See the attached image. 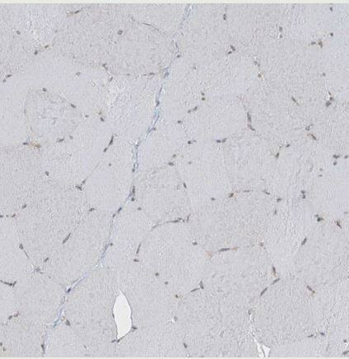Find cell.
Segmentation results:
<instances>
[{
    "label": "cell",
    "mask_w": 349,
    "mask_h": 359,
    "mask_svg": "<svg viewBox=\"0 0 349 359\" xmlns=\"http://www.w3.org/2000/svg\"><path fill=\"white\" fill-rule=\"evenodd\" d=\"M217 13L203 9L192 25V51L202 57L215 54L223 46L220 18Z\"/></svg>",
    "instance_id": "obj_31"
},
{
    "label": "cell",
    "mask_w": 349,
    "mask_h": 359,
    "mask_svg": "<svg viewBox=\"0 0 349 359\" xmlns=\"http://www.w3.org/2000/svg\"><path fill=\"white\" fill-rule=\"evenodd\" d=\"M209 255L186 221L174 222L153 226L137 260L182 297L201 287Z\"/></svg>",
    "instance_id": "obj_5"
},
{
    "label": "cell",
    "mask_w": 349,
    "mask_h": 359,
    "mask_svg": "<svg viewBox=\"0 0 349 359\" xmlns=\"http://www.w3.org/2000/svg\"><path fill=\"white\" fill-rule=\"evenodd\" d=\"M134 198L155 226L186 221L192 212L182 179L170 166L142 172L135 182Z\"/></svg>",
    "instance_id": "obj_14"
},
{
    "label": "cell",
    "mask_w": 349,
    "mask_h": 359,
    "mask_svg": "<svg viewBox=\"0 0 349 359\" xmlns=\"http://www.w3.org/2000/svg\"><path fill=\"white\" fill-rule=\"evenodd\" d=\"M1 324L18 314L17 297L15 287L1 282Z\"/></svg>",
    "instance_id": "obj_34"
},
{
    "label": "cell",
    "mask_w": 349,
    "mask_h": 359,
    "mask_svg": "<svg viewBox=\"0 0 349 359\" xmlns=\"http://www.w3.org/2000/svg\"><path fill=\"white\" fill-rule=\"evenodd\" d=\"M254 338L269 349L317 334L314 292L293 274L266 288L251 309Z\"/></svg>",
    "instance_id": "obj_4"
},
{
    "label": "cell",
    "mask_w": 349,
    "mask_h": 359,
    "mask_svg": "<svg viewBox=\"0 0 349 359\" xmlns=\"http://www.w3.org/2000/svg\"><path fill=\"white\" fill-rule=\"evenodd\" d=\"M134 328L173 321L181 297L137 260L114 269Z\"/></svg>",
    "instance_id": "obj_11"
},
{
    "label": "cell",
    "mask_w": 349,
    "mask_h": 359,
    "mask_svg": "<svg viewBox=\"0 0 349 359\" xmlns=\"http://www.w3.org/2000/svg\"><path fill=\"white\" fill-rule=\"evenodd\" d=\"M116 344L118 358H189L174 320L134 328Z\"/></svg>",
    "instance_id": "obj_22"
},
{
    "label": "cell",
    "mask_w": 349,
    "mask_h": 359,
    "mask_svg": "<svg viewBox=\"0 0 349 359\" xmlns=\"http://www.w3.org/2000/svg\"><path fill=\"white\" fill-rule=\"evenodd\" d=\"M88 348L66 320L46 334L44 358H87Z\"/></svg>",
    "instance_id": "obj_30"
},
{
    "label": "cell",
    "mask_w": 349,
    "mask_h": 359,
    "mask_svg": "<svg viewBox=\"0 0 349 359\" xmlns=\"http://www.w3.org/2000/svg\"><path fill=\"white\" fill-rule=\"evenodd\" d=\"M46 181L34 163L25 161L22 155H17L13 161L9 158L2 172L1 215L15 217Z\"/></svg>",
    "instance_id": "obj_23"
},
{
    "label": "cell",
    "mask_w": 349,
    "mask_h": 359,
    "mask_svg": "<svg viewBox=\"0 0 349 359\" xmlns=\"http://www.w3.org/2000/svg\"><path fill=\"white\" fill-rule=\"evenodd\" d=\"M277 201L264 192H233L193 208L186 222L208 253L259 245Z\"/></svg>",
    "instance_id": "obj_2"
},
{
    "label": "cell",
    "mask_w": 349,
    "mask_h": 359,
    "mask_svg": "<svg viewBox=\"0 0 349 359\" xmlns=\"http://www.w3.org/2000/svg\"><path fill=\"white\" fill-rule=\"evenodd\" d=\"M189 358H259L251 311L199 287L181 297L174 320Z\"/></svg>",
    "instance_id": "obj_1"
},
{
    "label": "cell",
    "mask_w": 349,
    "mask_h": 359,
    "mask_svg": "<svg viewBox=\"0 0 349 359\" xmlns=\"http://www.w3.org/2000/svg\"><path fill=\"white\" fill-rule=\"evenodd\" d=\"M304 198L320 220L341 222L348 217V174L332 172L318 176Z\"/></svg>",
    "instance_id": "obj_24"
},
{
    "label": "cell",
    "mask_w": 349,
    "mask_h": 359,
    "mask_svg": "<svg viewBox=\"0 0 349 359\" xmlns=\"http://www.w3.org/2000/svg\"><path fill=\"white\" fill-rule=\"evenodd\" d=\"M155 41L141 31L132 32L121 50L118 62L124 68L142 69L153 64Z\"/></svg>",
    "instance_id": "obj_32"
},
{
    "label": "cell",
    "mask_w": 349,
    "mask_h": 359,
    "mask_svg": "<svg viewBox=\"0 0 349 359\" xmlns=\"http://www.w3.org/2000/svg\"><path fill=\"white\" fill-rule=\"evenodd\" d=\"M246 116L241 102L235 99L207 100L185 120L189 136L196 141L210 142L241 132Z\"/></svg>",
    "instance_id": "obj_21"
},
{
    "label": "cell",
    "mask_w": 349,
    "mask_h": 359,
    "mask_svg": "<svg viewBox=\"0 0 349 359\" xmlns=\"http://www.w3.org/2000/svg\"><path fill=\"white\" fill-rule=\"evenodd\" d=\"M348 278L314 292L318 334L328 339L327 358H348Z\"/></svg>",
    "instance_id": "obj_18"
},
{
    "label": "cell",
    "mask_w": 349,
    "mask_h": 359,
    "mask_svg": "<svg viewBox=\"0 0 349 359\" xmlns=\"http://www.w3.org/2000/svg\"><path fill=\"white\" fill-rule=\"evenodd\" d=\"M118 340L88 348L87 358H118Z\"/></svg>",
    "instance_id": "obj_35"
},
{
    "label": "cell",
    "mask_w": 349,
    "mask_h": 359,
    "mask_svg": "<svg viewBox=\"0 0 349 359\" xmlns=\"http://www.w3.org/2000/svg\"><path fill=\"white\" fill-rule=\"evenodd\" d=\"M156 86L149 81L129 82L109 93L107 122L123 141H135L149 127L156 108Z\"/></svg>",
    "instance_id": "obj_17"
},
{
    "label": "cell",
    "mask_w": 349,
    "mask_h": 359,
    "mask_svg": "<svg viewBox=\"0 0 349 359\" xmlns=\"http://www.w3.org/2000/svg\"><path fill=\"white\" fill-rule=\"evenodd\" d=\"M119 294L114 269L99 266L67 295L64 319L87 348L118 340L114 309Z\"/></svg>",
    "instance_id": "obj_6"
},
{
    "label": "cell",
    "mask_w": 349,
    "mask_h": 359,
    "mask_svg": "<svg viewBox=\"0 0 349 359\" xmlns=\"http://www.w3.org/2000/svg\"><path fill=\"white\" fill-rule=\"evenodd\" d=\"M348 217L341 222L318 220L297 253L290 274L313 292L348 278Z\"/></svg>",
    "instance_id": "obj_8"
},
{
    "label": "cell",
    "mask_w": 349,
    "mask_h": 359,
    "mask_svg": "<svg viewBox=\"0 0 349 359\" xmlns=\"http://www.w3.org/2000/svg\"><path fill=\"white\" fill-rule=\"evenodd\" d=\"M18 314L37 325L49 328L62 309L67 287L43 270H34L13 284Z\"/></svg>",
    "instance_id": "obj_20"
},
{
    "label": "cell",
    "mask_w": 349,
    "mask_h": 359,
    "mask_svg": "<svg viewBox=\"0 0 349 359\" xmlns=\"http://www.w3.org/2000/svg\"><path fill=\"white\" fill-rule=\"evenodd\" d=\"M202 95L193 76L190 74L179 76L167 86L163 95V113L167 118H179L196 107Z\"/></svg>",
    "instance_id": "obj_29"
},
{
    "label": "cell",
    "mask_w": 349,
    "mask_h": 359,
    "mask_svg": "<svg viewBox=\"0 0 349 359\" xmlns=\"http://www.w3.org/2000/svg\"><path fill=\"white\" fill-rule=\"evenodd\" d=\"M48 330L20 314L13 316L1 324L0 328V356L2 358L44 357Z\"/></svg>",
    "instance_id": "obj_25"
},
{
    "label": "cell",
    "mask_w": 349,
    "mask_h": 359,
    "mask_svg": "<svg viewBox=\"0 0 349 359\" xmlns=\"http://www.w3.org/2000/svg\"><path fill=\"white\" fill-rule=\"evenodd\" d=\"M328 339L323 334L311 335L270 349L269 358H327Z\"/></svg>",
    "instance_id": "obj_33"
},
{
    "label": "cell",
    "mask_w": 349,
    "mask_h": 359,
    "mask_svg": "<svg viewBox=\"0 0 349 359\" xmlns=\"http://www.w3.org/2000/svg\"><path fill=\"white\" fill-rule=\"evenodd\" d=\"M113 217L91 209L40 269L67 287L81 280L100 265Z\"/></svg>",
    "instance_id": "obj_9"
},
{
    "label": "cell",
    "mask_w": 349,
    "mask_h": 359,
    "mask_svg": "<svg viewBox=\"0 0 349 359\" xmlns=\"http://www.w3.org/2000/svg\"><path fill=\"white\" fill-rule=\"evenodd\" d=\"M155 224L134 200L114 214L110 234L100 265L116 269L136 261L143 241Z\"/></svg>",
    "instance_id": "obj_19"
},
{
    "label": "cell",
    "mask_w": 349,
    "mask_h": 359,
    "mask_svg": "<svg viewBox=\"0 0 349 359\" xmlns=\"http://www.w3.org/2000/svg\"><path fill=\"white\" fill-rule=\"evenodd\" d=\"M276 278L266 251L259 245L210 253L201 287L230 297L251 311Z\"/></svg>",
    "instance_id": "obj_7"
},
{
    "label": "cell",
    "mask_w": 349,
    "mask_h": 359,
    "mask_svg": "<svg viewBox=\"0 0 349 359\" xmlns=\"http://www.w3.org/2000/svg\"><path fill=\"white\" fill-rule=\"evenodd\" d=\"M192 209L233 193L223 149L202 142L186 147L177 161Z\"/></svg>",
    "instance_id": "obj_12"
},
{
    "label": "cell",
    "mask_w": 349,
    "mask_h": 359,
    "mask_svg": "<svg viewBox=\"0 0 349 359\" xmlns=\"http://www.w3.org/2000/svg\"><path fill=\"white\" fill-rule=\"evenodd\" d=\"M251 78L247 62L228 60L207 69L203 79L205 94L214 97L238 94L248 88Z\"/></svg>",
    "instance_id": "obj_28"
},
{
    "label": "cell",
    "mask_w": 349,
    "mask_h": 359,
    "mask_svg": "<svg viewBox=\"0 0 349 359\" xmlns=\"http://www.w3.org/2000/svg\"><path fill=\"white\" fill-rule=\"evenodd\" d=\"M182 128L171 122H162L145 142L139 151V168L142 172L163 167L185 143Z\"/></svg>",
    "instance_id": "obj_27"
},
{
    "label": "cell",
    "mask_w": 349,
    "mask_h": 359,
    "mask_svg": "<svg viewBox=\"0 0 349 359\" xmlns=\"http://www.w3.org/2000/svg\"><path fill=\"white\" fill-rule=\"evenodd\" d=\"M317 222L305 198L278 200L261 242L277 278L291 273L297 253Z\"/></svg>",
    "instance_id": "obj_10"
},
{
    "label": "cell",
    "mask_w": 349,
    "mask_h": 359,
    "mask_svg": "<svg viewBox=\"0 0 349 359\" xmlns=\"http://www.w3.org/2000/svg\"><path fill=\"white\" fill-rule=\"evenodd\" d=\"M91 208L82 189L46 180L13 217L36 269L67 239Z\"/></svg>",
    "instance_id": "obj_3"
},
{
    "label": "cell",
    "mask_w": 349,
    "mask_h": 359,
    "mask_svg": "<svg viewBox=\"0 0 349 359\" xmlns=\"http://www.w3.org/2000/svg\"><path fill=\"white\" fill-rule=\"evenodd\" d=\"M109 139L110 130L104 121H86L76 136L71 138L69 147L53 153L46 174L60 184L77 187L85 182L99 164Z\"/></svg>",
    "instance_id": "obj_15"
},
{
    "label": "cell",
    "mask_w": 349,
    "mask_h": 359,
    "mask_svg": "<svg viewBox=\"0 0 349 359\" xmlns=\"http://www.w3.org/2000/svg\"><path fill=\"white\" fill-rule=\"evenodd\" d=\"M132 147L115 142L106 151L81 189L91 209L114 215L129 200L132 189Z\"/></svg>",
    "instance_id": "obj_13"
},
{
    "label": "cell",
    "mask_w": 349,
    "mask_h": 359,
    "mask_svg": "<svg viewBox=\"0 0 349 359\" xmlns=\"http://www.w3.org/2000/svg\"><path fill=\"white\" fill-rule=\"evenodd\" d=\"M0 232V278L3 283L15 284L34 272L36 267L23 247L15 217L2 216Z\"/></svg>",
    "instance_id": "obj_26"
},
{
    "label": "cell",
    "mask_w": 349,
    "mask_h": 359,
    "mask_svg": "<svg viewBox=\"0 0 349 359\" xmlns=\"http://www.w3.org/2000/svg\"><path fill=\"white\" fill-rule=\"evenodd\" d=\"M222 149L233 192L266 193L273 170L262 140L251 132H240Z\"/></svg>",
    "instance_id": "obj_16"
}]
</instances>
